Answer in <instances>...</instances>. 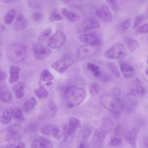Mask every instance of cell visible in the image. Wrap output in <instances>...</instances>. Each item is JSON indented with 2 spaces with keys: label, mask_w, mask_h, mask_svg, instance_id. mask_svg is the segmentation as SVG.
Wrapping results in <instances>:
<instances>
[{
  "label": "cell",
  "mask_w": 148,
  "mask_h": 148,
  "mask_svg": "<svg viewBox=\"0 0 148 148\" xmlns=\"http://www.w3.org/2000/svg\"><path fill=\"white\" fill-rule=\"evenodd\" d=\"M20 69L16 66H11L10 68V77L9 81L11 83L16 82L19 78Z\"/></svg>",
  "instance_id": "7402d4cb"
},
{
  "label": "cell",
  "mask_w": 148,
  "mask_h": 148,
  "mask_svg": "<svg viewBox=\"0 0 148 148\" xmlns=\"http://www.w3.org/2000/svg\"><path fill=\"white\" fill-rule=\"evenodd\" d=\"M49 107L53 115H55L57 111V108L55 102L53 100H50L49 103Z\"/></svg>",
  "instance_id": "f6af8a7d"
},
{
  "label": "cell",
  "mask_w": 148,
  "mask_h": 148,
  "mask_svg": "<svg viewBox=\"0 0 148 148\" xmlns=\"http://www.w3.org/2000/svg\"><path fill=\"white\" fill-rule=\"evenodd\" d=\"M114 11L116 12L119 9V6L117 3V0H106Z\"/></svg>",
  "instance_id": "7bdbcfd3"
},
{
  "label": "cell",
  "mask_w": 148,
  "mask_h": 148,
  "mask_svg": "<svg viewBox=\"0 0 148 148\" xmlns=\"http://www.w3.org/2000/svg\"><path fill=\"white\" fill-rule=\"evenodd\" d=\"M124 41L129 51L131 52L134 51L139 45L138 42L136 40L129 36L125 37Z\"/></svg>",
  "instance_id": "44dd1931"
},
{
  "label": "cell",
  "mask_w": 148,
  "mask_h": 148,
  "mask_svg": "<svg viewBox=\"0 0 148 148\" xmlns=\"http://www.w3.org/2000/svg\"><path fill=\"white\" fill-rule=\"evenodd\" d=\"M72 58H66L57 60L54 62L51 67L60 73H63L75 62Z\"/></svg>",
  "instance_id": "52a82bcc"
},
{
  "label": "cell",
  "mask_w": 148,
  "mask_h": 148,
  "mask_svg": "<svg viewBox=\"0 0 148 148\" xmlns=\"http://www.w3.org/2000/svg\"><path fill=\"white\" fill-rule=\"evenodd\" d=\"M122 142V139L119 136H113L110 138L109 145L111 147H117L120 145L121 144Z\"/></svg>",
  "instance_id": "d590c367"
},
{
  "label": "cell",
  "mask_w": 148,
  "mask_h": 148,
  "mask_svg": "<svg viewBox=\"0 0 148 148\" xmlns=\"http://www.w3.org/2000/svg\"><path fill=\"white\" fill-rule=\"evenodd\" d=\"M61 0L63 2H68V1H69L70 0Z\"/></svg>",
  "instance_id": "94428289"
},
{
  "label": "cell",
  "mask_w": 148,
  "mask_h": 148,
  "mask_svg": "<svg viewBox=\"0 0 148 148\" xmlns=\"http://www.w3.org/2000/svg\"><path fill=\"white\" fill-rule=\"evenodd\" d=\"M6 54L10 62L14 63H20L24 61L26 58V49L22 44L13 43L8 46Z\"/></svg>",
  "instance_id": "3957f363"
},
{
  "label": "cell",
  "mask_w": 148,
  "mask_h": 148,
  "mask_svg": "<svg viewBox=\"0 0 148 148\" xmlns=\"http://www.w3.org/2000/svg\"><path fill=\"white\" fill-rule=\"evenodd\" d=\"M108 66L111 72L115 76L119 77L120 74L119 69L116 64L112 62H109L108 64Z\"/></svg>",
  "instance_id": "1f68e13d"
},
{
  "label": "cell",
  "mask_w": 148,
  "mask_h": 148,
  "mask_svg": "<svg viewBox=\"0 0 148 148\" xmlns=\"http://www.w3.org/2000/svg\"><path fill=\"white\" fill-rule=\"evenodd\" d=\"M147 63L148 64V59L147 60Z\"/></svg>",
  "instance_id": "6125c7cd"
},
{
  "label": "cell",
  "mask_w": 148,
  "mask_h": 148,
  "mask_svg": "<svg viewBox=\"0 0 148 148\" xmlns=\"http://www.w3.org/2000/svg\"><path fill=\"white\" fill-rule=\"evenodd\" d=\"M138 34H146L148 33V23L139 27L136 30Z\"/></svg>",
  "instance_id": "ab89813d"
},
{
  "label": "cell",
  "mask_w": 148,
  "mask_h": 148,
  "mask_svg": "<svg viewBox=\"0 0 148 148\" xmlns=\"http://www.w3.org/2000/svg\"><path fill=\"white\" fill-rule=\"evenodd\" d=\"M144 18V16L143 15H140L136 16L134 19L133 24L134 28L137 27Z\"/></svg>",
  "instance_id": "60d3db41"
},
{
  "label": "cell",
  "mask_w": 148,
  "mask_h": 148,
  "mask_svg": "<svg viewBox=\"0 0 148 148\" xmlns=\"http://www.w3.org/2000/svg\"></svg>",
  "instance_id": "be15d7a7"
},
{
  "label": "cell",
  "mask_w": 148,
  "mask_h": 148,
  "mask_svg": "<svg viewBox=\"0 0 148 148\" xmlns=\"http://www.w3.org/2000/svg\"><path fill=\"white\" fill-rule=\"evenodd\" d=\"M28 4L30 8L36 9H40L42 6L41 0H29Z\"/></svg>",
  "instance_id": "e575fe53"
},
{
  "label": "cell",
  "mask_w": 148,
  "mask_h": 148,
  "mask_svg": "<svg viewBox=\"0 0 148 148\" xmlns=\"http://www.w3.org/2000/svg\"><path fill=\"white\" fill-rule=\"evenodd\" d=\"M54 76L47 69H45L41 73L40 79L43 82H48L53 80Z\"/></svg>",
  "instance_id": "f1b7e54d"
},
{
  "label": "cell",
  "mask_w": 148,
  "mask_h": 148,
  "mask_svg": "<svg viewBox=\"0 0 148 148\" xmlns=\"http://www.w3.org/2000/svg\"><path fill=\"white\" fill-rule=\"evenodd\" d=\"M0 99L1 101L4 103L9 102L11 98V94L8 91H1Z\"/></svg>",
  "instance_id": "8d00e7d4"
},
{
  "label": "cell",
  "mask_w": 148,
  "mask_h": 148,
  "mask_svg": "<svg viewBox=\"0 0 148 148\" xmlns=\"http://www.w3.org/2000/svg\"><path fill=\"white\" fill-rule=\"evenodd\" d=\"M6 86V85L5 83L2 82V83L1 82L0 83V90L3 89L5 88Z\"/></svg>",
  "instance_id": "9f6ffc18"
},
{
  "label": "cell",
  "mask_w": 148,
  "mask_h": 148,
  "mask_svg": "<svg viewBox=\"0 0 148 148\" xmlns=\"http://www.w3.org/2000/svg\"><path fill=\"white\" fill-rule=\"evenodd\" d=\"M52 84V83L50 81H48V82L46 83V84L47 86H49L51 85Z\"/></svg>",
  "instance_id": "680465c9"
},
{
  "label": "cell",
  "mask_w": 148,
  "mask_h": 148,
  "mask_svg": "<svg viewBox=\"0 0 148 148\" xmlns=\"http://www.w3.org/2000/svg\"><path fill=\"white\" fill-rule=\"evenodd\" d=\"M112 95L114 97L120 98L121 95V90L118 88H114L112 90Z\"/></svg>",
  "instance_id": "c3c4849f"
},
{
  "label": "cell",
  "mask_w": 148,
  "mask_h": 148,
  "mask_svg": "<svg viewBox=\"0 0 148 148\" xmlns=\"http://www.w3.org/2000/svg\"><path fill=\"white\" fill-rule=\"evenodd\" d=\"M52 132L54 137L57 138H59L62 137L63 133L60 132L59 128L56 125L52 126Z\"/></svg>",
  "instance_id": "f35d334b"
},
{
  "label": "cell",
  "mask_w": 148,
  "mask_h": 148,
  "mask_svg": "<svg viewBox=\"0 0 148 148\" xmlns=\"http://www.w3.org/2000/svg\"><path fill=\"white\" fill-rule=\"evenodd\" d=\"M120 68L124 77L127 78L133 77L135 75V70L133 66L128 62L125 60L120 63Z\"/></svg>",
  "instance_id": "4fadbf2b"
},
{
  "label": "cell",
  "mask_w": 148,
  "mask_h": 148,
  "mask_svg": "<svg viewBox=\"0 0 148 148\" xmlns=\"http://www.w3.org/2000/svg\"><path fill=\"white\" fill-rule=\"evenodd\" d=\"M29 23L25 16L22 14L17 17L14 24V28L17 31H21L25 29L28 25Z\"/></svg>",
  "instance_id": "e0dca14e"
},
{
  "label": "cell",
  "mask_w": 148,
  "mask_h": 148,
  "mask_svg": "<svg viewBox=\"0 0 148 148\" xmlns=\"http://www.w3.org/2000/svg\"><path fill=\"white\" fill-rule=\"evenodd\" d=\"M16 14V12L13 9L9 10L4 16V19L5 23L8 24L12 23Z\"/></svg>",
  "instance_id": "f546056e"
},
{
  "label": "cell",
  "mask_w": 148,
  "mask_h": 148,
  "mask_svg": "<svg viewBox=\"0 0 148 148\" xmlns=\"http://www.w3.org/2000/svg\"><path fill=\"white\" fill-rule=\"evenodd\" d=\"M89 145L87 143H85L84 142H82L79 144L78 147L80 148L87 147H89Z\"/></svg>",
  "instance_id": "f5cc1de1"
},
{
  "label": "cell",
  "mask_w": 148,
  "mask_h": 148,
  "mask_svg": "<svg viewBox=\"0 0 148 148\" xmlns=\"http://www.w3.org/2000/svg\"><path fill=\"white\" fill-rule=\"evenodd\" d=\"M51 51L47 46L43 44L36 45L33 50L34 56L38 60H42L50 55Z\"/></svg>",
  "instance_id": "ba28073f"
},
{
  "label": "cell",
  "mask_w": 148,
  "mask_h": 148,
  "mask_svg": "<svg viewBox=\"0 0 148 148\" xmlns=\"http://www.w3.org/2000/svg\"><path fill=\"white\" fill-rule=\"evenodd\" d=\"M61 92L66 99L68 107L70 108L80 104L86 96L84 89L74 86L63 87Z\"/></svg>",
  "instance_id": "6da1fadb"
},
{
  "label": "cell",
  "mask_w": 148,
  "mask_h": 148,
  "mask_svg": "<svg viewBox=\"0 0 148 148\" xmlns=\"http://www.w3.org/2000/svg\"><path fill=\"white\" fill-rule=\"evenodd\" d=\"M15 147L16 148H25V145L23 142L20 141Z\"/></svg>",
  "instance_id": "db71d44e"
},
{
  "label": "cell",
  "mask_w": 148,
  "mask_h": 148,
  "mask_svg": "<svg viewBox=\"0 0 148 148\" xmlns=\"http://www.w3.org/2000/svg\"><path fill=\"white\" fill-rule=\"evenodd\" d=\"M13 117L16 121L19 122H23L25 119L21 110L20 109L15 110L13 111Z\"/></svg>",
  "instance_id": "836d02e7"
},
{
  "label": "cell",
  "mask_w": 148,
  "mask_h": 148,
  "mask_svg": "<svg viewBox=\"0 0 148 148\" xmlns=\"http://www.w3.org/2000/svg\"><path fill=\"white\" fill-rule=\"evenodd\" d=\"M139 132L138 128L136 127H134L125 135L126 140L133 148L136 147V142Z\"/></svg>",
  "instance_id": "5bb4252c"
},
{
  "label": "cell",
  "mask_w": 148,
  "mask_h": 148,
  "mask_svg": "<svg viewBox=\"0 0 148 148\" xmlns=\"http://www.w3.org/2000/svg\"><path fill=\"white\" fill-rule=\"evenodd\" d=\"M87 69L90 71L93 75L97 77H99L101 75L99 68L98 66L92 63H88L87 65Z\"/></svg>",
  "instance_id": "83f0119b"
},
{
  "label": "cell",
  "mask_w": 148,
  "mask_h": 148,
  "mask_svg": "<svg viewBox=\"0 0 148 148\" xmlns=\"http://www.w3.org/2000/svg\"><path fill=\"white\" fill-rule=\"evenodd\" d=\"M21 127L18 124H13L9 126L6 130V138L8 140L16 139L18 136Z\"/></svg>",
  "instance_id": "9a60e30c"
},
{
  "label": "cell",
  "mask_w": 148,
  "mask_h": 148,
  "mask_svg": "<svg viewBox=\"0 0 148 148\" xmlns=\"http://www.w3.org/2000/svg\"><path fill=\"white\" fill-rule=\"evenodd\" d=\"M68 124L70 127L77 129L81 126L79 120L74 117H72L70 118Z\"/></svg>",
  "instance_id": "74e56055"
},
{
  "label": "cell",
  "mask_w": 148,
  "mask_h": 148,
  "mask_svg": "<svg viewBox=\"0 0 148 148\" xmlns=\"http://www.w3.org/2000/svg\"><path fill=\"white\" fill-rule=\"evenodd\" d=\"M131 19L130 18H128L123 23L122 27L124 29H128L130 26Z\"/></svg>",
  "instance_id": "f907efd6"
},
{
  "label": "cell",
  "mask_w": 148,
  "mask_h": 148,
  "mask_svg": "<svg viewBox=\"0 0 148 148\" xmlns=\"http://www.w3.org/2000/svg\"><path fill=\"white\" fill-rule=\"evenodd\" d=\"M61 13L68 20L71 22L77 21L80 18V16L77 13L70 11L65 8L62 9Z\"/></svg>",
  "instance_id": "ffe728a7"
},
{
  "label": "cell",
  "mask_w": 148,
  "mask_h": 148,
  "mask_svg": "<svg viewBox=\"0 0 148 148\" xmlns=\"http://www.w3.org/2000/svg\"><path fill=\"white\" fill-rule=\"evenodd\" d=\"M146 93L145 89L140 85H136L132 89L130 92V94L135 97L137 98L143 97Z\"/></svg>",
  "instance_id": "603a6c76"
},
{
  "label": "cell",
  "mask_w": 148,
  "mask_h": 148,
  "mask_svg": "<svg viewBox=\"0 0 148 148\" xmlns=\"http://www.w3.org/2000/svg\"><path fill=\"white\" fill-rule=\"evenodd\" d=\"M13 114V111L12 108L10 106L7 107L1 117V122L4 124L8 123L10 122Z\"/></svg>",
  "instance_id": "d6986e66"
},
{
  "label": "cell",
  "mask_w": 148,
  "mask_h": 148,
  "mask_svg": "<svg viewBox=\"0 0 148 148\" xmlns=\"http://www.w3.org/2000/svg\"><path fill=\"white\" fill-rule=\"evenodd\" d=\"M144 146L145 148H148V138H146L144 142Z\"/></svg>",
  "instance_id": "11a10c76"
},
{
  "label": "cell",
  "mask_w": 148,
  "mask_h": 148,
  "mask_svg": "<svg viewBox=\"0 0 148 148\" xmlns=\"http://www.w3.org/2000/svg\"><path fill=\"white\" fill-rule=\"evenodd\" d=\"M105 138V134L100 128H96L94 133L91 144L93 147H101L103 145Z\"/></svg>",
  "instance_id": "30bf717a"
},
{
  "label": "cell",
  "mask_w": 148,
  "mask_h": 148,
  "mask_svg": "<svg viewBox=\"0 0 148 148\" xmlns=\"http://www.w3.org/2000/svg\"><path fill=\"white\" fill-rule=\"evenodd\" d=\"M37 104L36 99L34 97H31L27 99L24 103L23 108L25 112L28 113L35 107Z\"/></svg>",
  "instance_id": "cb8c5ba5"
},
{
  "label": "cell",
  "mask_w": 148,
  "mask_h": 148,
  "mask_svg": "<svg viewBox=\"0 0 148 148\" xmlns=\"http://www.w3.org/2000/svg\"><path fill=\"white\" fill-rule=\"evenodd\" d=\"M124 132V130L119 125H118L114 129V133L116 136H119L123 135Z\"/></svg>",
  "instance_id": "7dc6e473"
},
{
  "label": "cell",
  "mask_w": 148,
  "mask_h": 148,
  "mask_svg": "<svg viewBox=\"0 0 148 148\" xmlns=\"http://www.w3.org/2000/svg\"><path fill=\"white\" fill-rule=\"evenodd\" d=\"M100 26L98 21L93 18L86 20L77 28V32L78 33L86 32L93 29L96 28Z\"/></svg>",
  "instance_id": "9c48e42d"
},
{
  "label": "cell",
  "mask_w": 148,
  "mask_h": 148,
  "mask_svg": "<svg viewBox=\"0 0 148 148\" xmlns=\"http://www.w3.org/2000/svg\"><path fill=\"white\" fill-rule=\"evenodd\" d=\"M34 92L36 95L40 98H45L48 95V92L45 87L41 86L39 88L34 90Z\"/></svg>",
  "instance_id": "4dcf8cb0"
},
{
  "label": "cell",
  "mask_w": 148,
  "mask_h": 148,
  "mask_svg": "<svg viewBox=\"0 0 148 148\" xmlns=\"http://www.w3.org/2000/svg\"><path fill=\"white\" fill-rule=\"evenodd\" d=\"M145 73L146 74L148 75V67L145 70Z\"/></svg>",
  "instance_id": "91938a15"
},
{
  "label": "cell",
  "mask_w": 148,
  "mask_h": 148,
  "mask_svg": "<svg viewBox=\"0 0 148 148\" xmlns=\"http://www.w3.org/2000/svg\"><path fill=\"white\" fill-rule=\"evenodd\" d=\"M7 75L4 72L0 71V81H3L7 77Z\"/></svg>",
  "instance_id": "816d5d0a"
},
{
  "label": "cell",
  "mask_w": 148,
  "mask_h": 148,
  "mask_svg": "<svg viewBox=\"0 0 148 148\" xmlns=\"http://www.w3.org/2000/svg\"><path fill=\"white\" fill-rule=\"evenodd\" d=\"M99 50L98 46L86 44L79 48L77 53V57L81 60L90 58L95 56Z\"/></svg>",
  "instance_id": "277c9868"
},
{
  "label": "cell",
  "mask_w": 148,
  "mask_h": 148,
  "mask_svg": "<svg viewBox=\"0 0 148 148\" xmlns=\"http://www.w3.org/2000/svg\"><path fill=\"white\" fill-rule=\"evenodd\" d=\"M53 125L50 124H46L44 125L41 128L42 133L45 135H48L52 132Z\"/></svg>",
  "instance_id": "b9f144b4"
},
{
  "label": "cell",
  "mask_w": 148,
  "mask_h": 148,
  "mask_svg": "<svg viewBox=\"0 0 148 148\" xmlns=\"http://www.w3.org/2000/svg\"><path fill=\"white\" fill-rule=\"evenodd\" d=\"M112 76L108 74H104L102 75L101 77V81L104 83L107 82L112 78Z\"/></svg>",
  "instance_id": "681fc988"
},
{
  "label": "cell",
  "mask_w": 148,
  "mask_h": 148,
  "mask_svg": "<svg viewBox=\"0 0 148 148\" xmlns=\"http://www.w3.org/2000/svg\"><path fill=\"white\" fill-rule=\"evenodd\" d=\"M100 102L105 108L116 116H119L124 109L123 102L120 98L112 94H105L100 97Z\"/></svg>",
  "instance_id": "7a4b0ae2"
},
{
  "label": "cell",
  "mask_w": 148,
  "mask_h": 148,
  "mask_svg": "<svg viewBox=\"0 0 148 148\" xmlns=\"http://www.w3.org/2000/svg\"><path fill=\"white\" fill-rule=\"evenodd\" d=\"M80 39L82 42L86 44L98 46L101 43V40L97 33L95 32L83 34L80 36Z\"/></svg>",
  "instance_id": "7c38bea8"
},
{
  "label": "cell",
  "mask_w": 148,
  "mask_h": 148,
  "mask_svg": "<svg viewBox=\"0 0 148 148\" xmlns=\"http://www.w3.org/2000/svg\"><path fill=\"white\" fill-rule=\"evenodd\" d=\"M62 17L56 10H54L50 13L49 21L52 22L55 21H59L62 20Z\"/></svg>",
  "instance_id": "d6a6232c"
},
{
  "label": "cell",
  "mask_w": 148,
  "mask_h": 148,
  "mask_svg": "<svg viewBox=\"0 0 148 148\" xmlns=\"http://www.w3.org/2000/svg\"><path fill=\"white\" fill-rule=\"evenodd\" d=\"M98 85L96 83H94L89 88L90 93L92 95H94L98 93Z\"/></svg>",
  "instance_id": "ee69618b"
},
{
  "label": "cell",
  "mask_w": 148,
  "mask_h": 148,
  "mask_svg": "<svg viewBox=\"0 0 148 148\" xmlns=\"http://www.w3.org/2000/svg\"><path fill=\"white\" fill-rule=\"evenodd\" d=\"M25 87V83L21 82L16 83L12 86V90L18 99H21L24 96Z\"/></svg>",
  "instance_id": "ac0fdd59"
},
{
  "label": "cell",
  "mask_w": 148,
  "mask_h": 148,
  "mask_svg": "<svg viewBox=\"0 0 148 148\" xmlns=\"http://www.w3.org/2000/svg\"><path fill=\"white\" fill-rule=\"evenodd\" d=\"M66 36L62 31L58 30L51 36L47 42L48 46L52 48H58L62 47L65 43Z\"/></svg>",
  "instance_id": "8992f818"
},
{
  "label": "cell",
  "mask_w": 148,
  "mask_h": 148,
  "mask_svg": "<svg viewBox=\"0 0 148 148\" xmlns=\"http://www.w3.org/2000/svg\"><path fill=\"white\" fill-rule=\"evenodd\" d=\"M123 104L124 108H125L126 111L130 112L134 110L137 107V103L134 99H129Z\"/></svg>",
  "instance_id": "d4e9b609"
},
{
  "label": "cell",
  "mask_w": 148,
  "mask_h": 148,
  "mask_svg": "<svg viewBox=\"0 0 148 148\" xmlns=\"http://www.w3.org/2000/svg\"><path fill=\"white\" fill-rule=\"evenodd\" d=\"M52 34V31L51 28H48L46 29L41 34L38 38V40L41 42L48 41Z\"/></svg>",
  "instance_id": "4316f807"
},
{
  "label": "cell",
  "mask_w": 148,
  "mask_h": 148,
  "mask_svg": "<svg viewBox=\"0 0 148 148\" xmlns=\"http://www.w3.org/2000/svg\"><path fill=\"white\" fill-rule=\"evenodd\" d=\"M5 3H10L15 1L16 0H2Z\"/></svg>",
  "instance_id": "6f0895ef"
},
{
  "label": "cell",
  "mask_w": 148,
  "mask_h": 148,
  "mask_svg": "<svg viewBox=\"0 0 148 148\" xmlns=\"http://www.w3.org/2000/svg\"><path fill=\"white\" fill-rule=\"evenodd\" d=\"M92 131L91 127L88 125H85L82 129L80 133V137L83 141L87 139L90 136Z\"/></svg>",
  "instance_id": "484cf974"
},
{
  "label": "cell",
  "mask_w": 148,
  "mask_h": 148,
  "mask_svg": "<svg viewBox=\"0 0 148 148\" xmlns=\"http://www.w3.org/2000/svg\"><path fill=\"white\" fill-rule=\"evenodd\" d=\"M33 19L35 21H41L43 17V14L39 12H35L33 13L32 15Z\"/></svg>",
  "instance_id": "bcb514c9"
},
{
  "label": "cell",
  "mask_w": 148,
  "mask_h": 148,
  "mask_svg": "<svg viewBox=\"0 0 148 148\" xmlns=\"http://www.w3.org/2000/svg\"><path fill=\"white\" fill-rule=\"evenodd\" d=\"M32 148H52L53 145L48 140L43 138L35 139L31 144Z\"/></svg>",
  "instance_id": "2e32d148"
},
{
  "label": "cell",
  "mask_w": 148,
  "mask_h": 148,
  "mask_svg": "<svg viewBox=\"0 0 148 148\" xmlns=\"http://www.w3.org/2000/svg\"><path fill=\"white\" fill-rule=\"evenodd\" d=\"M97 16L103 21L109 23L113 20L112 15L109 8L106 5L103 4L96 11Z\"/></svg>",
  "instance_id": "8fae6325"
},
{
  "label": "cell",
  "mask_w": 148,
  "mask_h": 148,
  "mask_svg": "<svg viewBox=\"0 0 148 148\" xmlns=\"http://www.w3.org/2000/svg\"><path fill=\"white\" fill-rule=\"evenodd\" d=\"M126 50V47L121 43H116L109 48L104 53L105 56L110 59H118L125 55Z\"/></svg>",
  "instance_id": "5b68a950"
}]
</instances>
